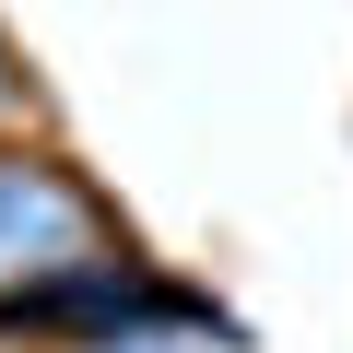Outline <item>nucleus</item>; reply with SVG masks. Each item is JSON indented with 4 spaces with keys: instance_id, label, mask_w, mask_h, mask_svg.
<instances>
[{
    "instance_id": "nucleus-1",
    "label": "nucleus",
    "mask_w": 353,
    "mask_h": 353,
    "mask_svg": "<svg viewBox=\"0 0 353 353\" xmlns=\"http://www.w3.org/2000/svg\"><path fill=\"white\" fill-rule=\"evenodd\" d=\"M141 330H212V341H236V318L212 294L165 283L130 236L94 248V259H71V271H48V283H12V294H0V341L83 353V341H141Z\"/></svg>"
},
{
    "instance_id": "nucleus-2",
    "label": "nucleus",
    "mask_w": 353,
    "mask_h": 353,
    "mask_svg": "<svg viewBox=\"0 0 353 353\" xmlns=\"http://www.w3.org/2000/svg\"><path fill=\"white\" fill-rule=\"evenodd\" d=\"M94 248H118L106 201L83 189L48 141L12 130V141H0V294H12V283H48V271L94 259Z\"/></svg>"
},
{
    "instance_id": "nucleus-3",
    "label": "nucleus",
    "mask_w": 353,
    "mask_h": 353,
    "mask_svg": "<svg viewBox=\"0 0 353 353\" xmlns=\"http://www.w3.org/2000/svg\"><path fill=\"white\" fill-rule=\"evenodd\" d=\"M24 118H36V83H24V59H12V48H0V141H12Z\"/></svg>"
},
{
    "instance_id": "nucleus-4",
    "label": "nucleus",
    "mask_w": 353,
    "mask_h": 353,
    "mask_svg": "<svg viewBox=\"0 0 353 353\" xmlns=\"http://www.w3.org/2000/svg\"><path fill=\"white\" fill-rule=\"evenodd\" d=\"M83 353H201V330H141V341H83Z\"/></svg>"
}]
</instances>
